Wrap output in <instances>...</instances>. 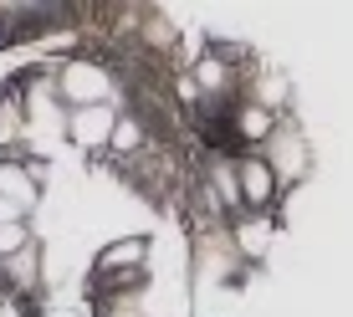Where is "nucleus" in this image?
<instances>
[{
  "label": "nucleus",
  "mask_w": 353,
  "mask_h": 317,
  "mask_svg": "<svg viewBox=\"0 0 353 317\" xmlns=\"http://www.w3.org/2000/svg\"><path fill=\"white\" fill-rule=\"evenodd\" d=\"M221 82H225V62H221V57H200V67H194V88L215 92Z\"/></svg>",
  "instance_id": "0eeeda50"
},
{
  "label": "nucleus",
  "mask_w": 353,
  "mask_h": 317,
  "mask_svg": "<svg viewBox=\"0 0 353 317\" xmlns=\"http://www.w3.org/2000/svg\"><path fill=\"white\" fill-rule=\"evenodd\" d=\"M139 143H143V128L133 123V118H118V128H113V149H118V154H133Z\"/></svg>",
  "instance_id": "6e6552de"
},
{
  "label": "nucleus",
  "mask_w": 353,
  "mask_h": 317,
  "mask_svg": "<svg viewBox=\"0 0 353 317\" xmlns=\"http://www.w3.org/2000/svg\"><path fill=\"white\" fill-rule=\"evenodd\" d=\"M57 92H62L72 108H97V103H108V72L92 67V62H67Z\"/></svg>",
  "instance_id": "f257e3e1"
},
{
  "label": "nucleus",
  "mask_w": 353,
  "mask_h": 317,
  "mask_svg": "<svg viewBox=\"0 0 353 317\" xmlns=\"http://www.w3.org/2000/svg\"><path fill=\"white\" fill-rule=\"evenodd\" d=\"M241 133H246V139H266V133H272V113L246 108V113H241Z\"/></svg>",
  "instance_id": "1a4fd4ad"
},
{
  "label": "nucleus",
  "mask_w": 353,
  "mask_h": 317,
  "mask_svg": "<svg viewBox=\"0 0 353 317\" xmlns=\"http://www.w3.org/2000/svg\"><path fill=\"white\" fill-rule=\"evenodd\" d=\"M26 246H31V236H26V221H16V225H0V261L21 256Z\"/></svg>",
  "instance_id": "423d86ee"
},
{
  "label": "nucleus",
  "mask_w": 353,
  "mask_h": 317,
  "mask_svg": "<svg viewBox=\"0 0 353 317\" xmlns=\"http://www.w3.org/2000/svg\"><path fill=\"white\" fill-rule=\"evenodd\" d=\"M10 276H21V282H31V276H36V246H26V251H21V256H10Z\"/></svg>",
  "instance_id": "9b49d317"
},
{
  "label": "nucleus",
  "mask_w": 353,
  "mask_h": 317,
  "mask_svg": "<svg viewBox=\"0 0 353 317\" xmlns=\"http://www.w3.org/2000/svg\"><path fill=\"white\" fill-rule=\"evenodd\" d=\"M16 221H26V215H21L10 200H0V225H16Z\"/></svg>",
  "instance_id": "ddd939ff"
},
{
  "label": "nucleus",
  "mask_w": 353,
  "mask_h": 317,
  "mask_svg": "<svg viewBox=\"0 0 353 317\" xmlns=\"http://www.w3.org/2000/svg\"><path fill=\"white\" fill-rule=\"evenodd\" d=\"M113 128H118L113 103L72 108V118H67V133H72V143H77V149H108V143H113Z\"/></svg>",
  "instance_id": "f03ea898"
},
{
  "label": "nucleus",
  "mask_w": 353,
  "mask_h": 317,
  "mask_svg": "<svg viewBox=\"0 0 353 317\" xmlns=\"http://www.w3.org/2000/svg\"><path fill=\"white\" fill-rule=\"evenodd\" d=\"M215 190H221L225 200H241V179L230 174V169H215Z\"/></svg>",
  "instance_id": "f8f14e48"
},
{
  "label": "nucleus",
  "mask_w": 353,
  "mask_h": 317,
  "mask_svg": "<svg viewBox=\"0 0 353 317\" xmlns=\"http://www.w3.org/2000/svg\"><path fill=\"white\" fill-rule=\"evenodd\" d=\"M236 241H241V251H251V256H256V251L266 246V221H261V215H256V221H246Z\"/></svg>",
  "instance_id": "9d476101"
},
{
  "label": "nucleus",
  "mask_w": 353,
  "mask_h": 317,
  "mask_svg": "<svg viewBox=\"0 0 353 317\" xmlns=\"http://www.w3.org/2000/svg\"><path fill=\"white\" fill-rule=\"evenodd\" d=\"M236 179H241V205H266L276 194V174L266 158H246L236 164Z\"/></svg>",
  "instance_id": "7ed1b4c3"
},
{
  "label": "nucleus",
  "mask_w": 353,
  "mask_h": 317,
  "mask_svg": "<svg viewBox=\"0 0 353 317\" xmlns=\"http://www.w3.org/2000/svg\"><path fill=\"white\" fill-rule=\"evenodd\" d=\"M0 200H10L21 215H26L31 205L41 200V185H36L31 169H21V164H0Z\"/></svg>",
  "instance_id": "20e7f679"
},
{
  "label": "nucleus",
  "mask_w": 353,
  "mask_h": 317,
  "mask_svg": "<svg viewBox=\"0 0 353 317\" xmlns=\"http://www.w3.org/2000/svg\"><path fill=\"white\" fill-rule=\"evenodd\" d=\"M143 251H149L143 241H113V246L103 251V261H97V266H103V272H118V266H139V261H143Z\"/></svg>",
  "instance_id": "39448f33"
}]
</instances>
